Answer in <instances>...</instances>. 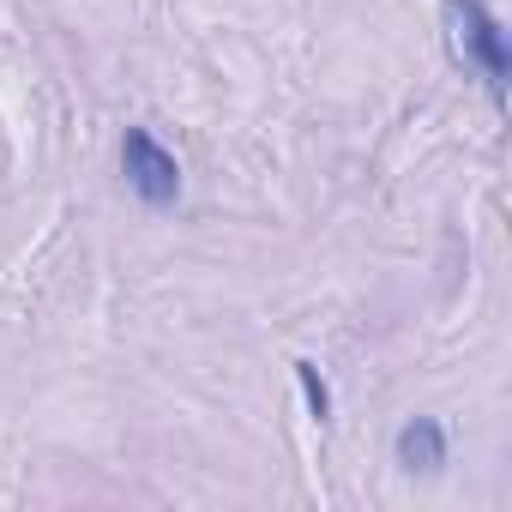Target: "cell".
<instances>
[{
    "label": "cell",
    "mask_w": 512,
    "mask_h": 512,
    "mask_svg": "<svg viewBox=\"0 0 512 512\" xmlns=\"http://www.w3.org/2000/svg\"><path fill=\"white\" fill-rule=\"evenodd\" d=\"M440 31H446L452 67H464L470 79H482L488 103L506 109L512 55H506V31H500V19L488 13V0H440Z\"/></svg>",
    "instance_id": "cell-1"
},
{
    "label": "cell",
    "mask_w": 512,
    "mask_h": 512,
    "mask_svg": "<svg viewBox=\"0 0 512 512\" xmlns=\"http://www.w3.org/2000/svg\"><path fill=\"white\" fill-rule=\"evenodd\" d=\"M121 175H127V187H133L151 211H169V205L181 199V163H175V151H163L145 127H127V133H121Z\"/></svg>",
    "instance_id": "cell-2"
},
{
    "label": "cell",
    "mask_w": 512,
    "mask_h": 512,
    "mask_svg": "<svg viewBox=\"0 0 512 512\" xmlns=\"http://www.w3.org/2000/svg\"><path fill=\"white\" fill-rule=\"evenodd\" d=\"M392 452H398V464H404V470H422V476H434V470L446 464V428H440L434 416H410V422L398 428Z\"/></svg>",
    "instance_id": "cell-3"
},
{
    "label": "cell",
    "mask_w": 512,
    "mask_h": 512,
    "mask_svg": "<svg viewBox=\"0 0 512 512\" xmlns=\"http://www.w3.org/2000/svg\"><path fill=\"white\" fill-rule=\"evenodd\" d=\"M296 380H302V392H308V410H314V422H332V392H326L320 368H314V362H296Z\"/></svg>",
    "instance_id": "cell-4"
}]
</instances>
